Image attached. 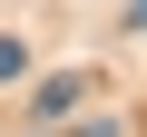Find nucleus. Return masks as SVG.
<instances>
[{
  "mask_svg": "<svg viewBox=\"0 0 147 137\" xmlns=\"http://www.w3.org/2000/svg\"><path fill=\"white\" fill-rule=\"evenodd\" d=\"M69 108H79V79H39V88H30V118H39V127L69 118Z\"/></svg>",
  "mask_w": 147,
  "mask_h": 137,
  "instance_id": "nucleus-1",
  "label": "nucleus"
},
{
  "mask_svg": "<svg viewBox=\"0 0 147 137\" xmlns=\"http://www.w3.org/2000/svg\"><path fill=\"white\" fill-rule=\"evenodd\" d=\"M20 59H30V49H20V39H0V79H20Z\"/></svg>",
  "mask_w": 147,
  "mask_h": 137,
  "instance_id": "nucleus-2",
  "label": "nucleus"
},
{
  "mask_svg": "<svg viewBox=\"0 0 147 137\" xmlns=\"http://www.w3.org/2000/svg\"><path fill=\"white\" fill-rule=\"evenodd\" d=\"M79 137H118V118H88V127H79Z\"/></svg>",
  "mask_w": 147,
  "mask_h": 137,
  "instance_id": "nucleus-3",
  "label": "nucleus"
},
{
  "mask_svg": "<svg viewBox=\"0 0 147 137\" xmlns=\"http://www.w3.org/2000/svg\"><path fill=\"white\" fill-rule=\"evenodd\" d=\"M127 30H147V0H127Z\"/></svg>",
  "mask_w": 147,
  "mask_h": 137,
  "instance_id": "nucleus-4",
  "label": "nucleus"
}]
</instances>
